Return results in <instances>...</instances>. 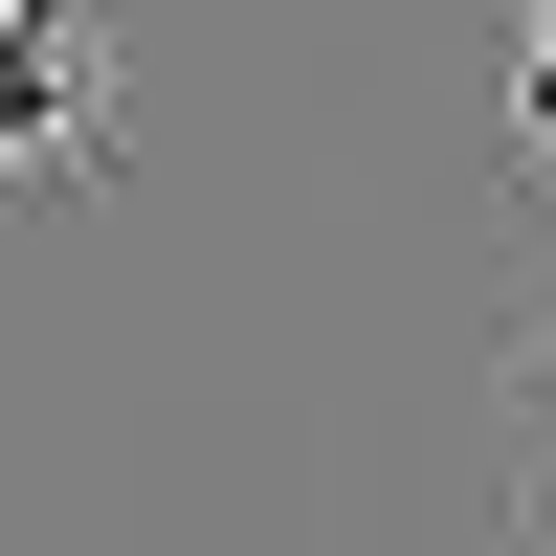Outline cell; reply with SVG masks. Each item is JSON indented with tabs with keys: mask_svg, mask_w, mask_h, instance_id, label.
I'll return each mask as SVG.
<instances>
[{
	"mask_svg": "<svg viewBox=\"0 0 556 556\" xmlns=\"http://www.w3.org/2000/svg\"><path fill=\"white\" fill-rule=\"evenodd\" d=\"M513 23H534V45H556V0H513Z\"/></svg>",
	"mask_w": 556,
	"mask_h": 556,
	"instance_id": "7a4b0ae2",
	"label": "cell"
},
{
	"mask_svg": "<svg viewBox=\"0 0 556 556\" xmlns=\"http://www.w3.org/2000/svg\"><path fill=\"white\" fill-rule=\"evenodd\" d=\"M513 156H534V201H556V45L513 67Z\"/></svg>",
	"mask_w": 556,
	"mask_h": 556,
	"instance_id": "6da1fadb",
	"label": "cell"
}]
</instances>
